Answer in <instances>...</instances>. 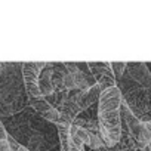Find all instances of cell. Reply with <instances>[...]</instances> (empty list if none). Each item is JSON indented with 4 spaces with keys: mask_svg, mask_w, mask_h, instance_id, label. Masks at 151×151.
<instances>
[{
    "mask_svg": "<svg viewBox=\"0 0 151 151\" xmlns=\"http://www.w3.org/2000/svg\"><path fill=\"white\" fill-rule=\"evenodd\" d=\"M47 62H24L21 65L22 73V82L25 92L28 95V99H40L43 98L39 88V79L43 68H46Z\"/></svg>",
    "mask_w": 151,
    "mask_h": 151,
    "instance_id": "obj_2",
    "label": "cell"
},
{
    "mask_svg": "<svg viewBox=\"0 0 151 151\" xmlns=\"http://www.w3.org/2000/svg\"><path fill=\"white\" fill-rule=\"evenodd\" d=\"M88 68L91 76L95 79L96 85H99L102 91L117 86V80L111 70V62H88Z\"/></svg>",
    "mask_w": 151,
    "mask_h": 151,
    "instance_id": "obj_3",
    "label": "cell"
},
{
    "mask_svg": "<svg viewBox=\"0 0 151 151\" xmlns=\"http://www.w3.org/2000/svg\"><path fill=\"white\" fill-rule=\"evenodd\" d=\"M52 74H53V64H47L46 68H43L40 73L39 88H40V93L43 98H47V96L53 95V92H55L53 85H52Z\"/></svg>",
    "mask_w": 151,
    "mask_h": 151,
    "instance_id": "obj_7",
    "label": "cell"
},
{
    "mask_svg": "<svg viewBox=\"0 0 151 151\" xmlns=\"http://www.w3.org/2000/svg\"><path fill=\"white\" fill-rule=\"evenodd\" d=\"M127 73L130 77L141 85V88L150 89L151 91V73L148 71L147 65L144 62H127Z\"/></svg>",
    "mask_w": 151,
    "mask_h": 151,
    "instance_id": "obj_6",
    "label": "cell"
},
{
    "mask_svg": "<svg viewBox=\"0 0 151 151\" xmlns=\"http://www.w3.org/2000/svg\"><path fill=\"white\" fill-rule=\"evenodd\" d=\"M135 141H136L138 150H145L151 145V122H142L141 132Z\"/></svg>",
    "mask_w": 151,
    "mask_h": 151,
    "instance_id": "obj_8",
    "label": "cell"
},
{
    "mask_svg": "<svg viewBox=\"0 0 151 151\" xmlns=\"http://www.w3.org/2000/svg\"><path fill=\"white\" fill-rule=\"evenodd\" d=\"M30 105L47 122H52L55 124H58L62 120V114L58 108H55L50 102L46 101V98H40V99H28Z\"/></svg>",
    "mask_w": 151,
    "mask_h": 151,
    "instance_id": "obj_4",
    "label": "cell"
},
{
    "mask_svg": "<svg viewBox=\"0 0 151 151\" xmlns=\"http://www.w3.org/2000/svg\"><path fill=\"white\" fill-rule=\"evenodd\" d=\"M126 68H127V62H111V70L114 73L116 80H122Z\"/></svg>",
    "mask_w": 151,
    "mask_h": 151,
    "instance_id": "obj_9",
    "label": "cell"
},
{
    "mask_svg": "<svg viewBox=\"0 0 151 151\" xmlns=\"http://www.w3.org/2000/svg\"><path fill=\"white\" fill-rule=\"evenodd\" d=\"M102 92L104 91L99 85H93L86 91H80L77 95L73 96V99H74L76 105H77V108L80 111H83V110H88L95 101H99V96Z\"/></svg>",
    "mask_w": 151,
    "mask_h": 151,
    "instance_id": "obj_5",
    "label": "cell"
},
{
    "mask_svg": "<svg viewBox=\"0 0 151 151\" xmlns=\"http://www.w3.org/2000/svg\"><path fill=\"white\" fill-rule=\"evenodd\" d=\"M0 151H12L8 139L6 141H0Z\"/></svg>",
    "mask_w": 151,
    "mask_h": 151,
    "instance_id": "obj_11",
    "label": "cell"
},
{
    "mask_svg": "<svg viewBox=\"0 0 151 151\" xmlns=\"http://www.w3.org/2000/svg\"><path fill=\"white\" fill-rule=\"evenodd\" d=\"M120 151H138L136 148H127V150H120Z\"/></svg>",
    "mask_w": 151,
    "mask_h": 151,
    "instance_id": "obj_12",
    "label": "cell"
},
{
    "mask_svg": "<svg viewBox=\"0 0 151 151\" xmlns=\"http://www.w3.org/2000/svg\"><path fill=\"white\" fill-rule=\"evenodd\" d=\"M8 141H9V145H11V150H12V151H30L27 147H24L21 142H18L12 135H9Z\"/></svg>",
    "mask_w": 151,
    "mask_h": 151,
    "instance_id": "obj_10",
    "label": "cell"
},
{
    "mask_svg": "<svg viewBox=\"0 0 151 151\" xmlns=\"http://www.w3.org/2000/svg\"><path fill=\"white\" fill-rule=\"evenodd\" d=\"M150 122H151V120H150Z\"/></svg>",
    "mask_w": 151,
    "mask_h": 151,
    "instance_id": "obj_13",
    "label": "cell"
},
{
    "mask_svg": "<svg viewBox=\"0 0 151 151\" xmlns=\"http://www.w3.org/2000/svg\"><path fill=\"white\" fill-rule=\"evenodd\" d=\"M122 102L123 93L119 86L104 91L98 101V129L108 148L117 147L122 138Z\"/></svg>",
    "mask_w": 151,
    "mask_h": 151,
    "instance_id": "obj_1",
    "label": "cell"
}]
</instances>
